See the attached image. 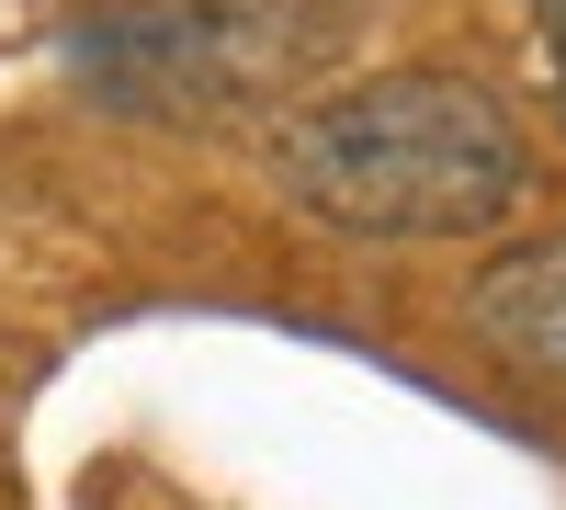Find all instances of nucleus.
<instances>
[{
	"instance_id": "obj_1",
	"label": "nucleus",
	"mask_w": 566,
	"mask_h": 510,
	"mask_svg": "<svg viewBox=\"0 0 566 510\" xmlns=\"http://www.w3.org/2000/svg\"><path fill=\"white\" fill-rule=\"evenodd\" d=\"M283 194L340 239H476L522 205L533 148L510 103L464 69H374L352 91H317L283 114Z\"/></svg>"
},
{
	"instance_id": "obj_2",
	"label": "nucleus",
	"mask_w": 566,
	"mask_h": 510,
	"mask_svg": "<svg viewBox=\"0 0 566 510\" xmlns=\"http://www.w3.org/2000/svg\"><path fill=\"white\" fill-rule=\"evenodd\" d=\"M464 318H476V341L499 363H522L533 386H566V227L499 250L476 284H464Z\"/></svg>"
},
{
	"instance_id": "obj_3",
	"label": "nucleus",
	"mask_w": 566,
	"mask_h": 510,
	"mask_svg": "<svg viewBox=\"0 0 566 510\" xmlns=\"http://www.w3.org/2000/svg\"><path fill=\"white\" fill-rule=\"evenodd\" d=\"M533 23H544V58H555V103H566V0H533Z\"/></svg>"
}]
</instances>
